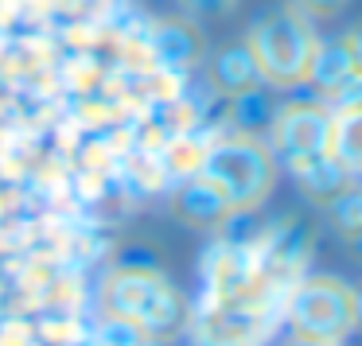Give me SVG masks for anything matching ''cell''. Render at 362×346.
<instances>
[{"label": "cell", "instance_id": "cell-1", "mask_svg": "<svg viewBox=\"0 0 362 346\" xmlns=\"http://www.w3.org/2000/svg\"><path fill=\"white\" fill-rule=\"evenodd\" d=\"M105 311L141 335H175L187 327V299L168 276L152 268H121L102 292Z\"/></svg>", "mask_w": 362, "mask_h": 346}, {"label": "cell", "instance_id": "cell-11", "mask_svg": "<svg viewBox=\"0 0 362 346\" xmlns=\"http://www.w3.org/2000/svg\"><path fill=\"white\" fill-rule=\"evenodd\" d=\"M351 71H358V66H354L351 51H346V40H331V43H320V47H315L308 82H312V86H320L323 94H327V90L335 86V82H343Z\"/></svg>", "mask_w": 362, "mask_h": 346}, {"label": "cell", "instance_id": "cell-16", "mask_svg": "<svg viewBox=\"0 0 362 346\" xmlns=\"http://www.w3.org/2000/svg\"><path fill=\"white\" fill-rule=\"evenodd\" d=\"M183 4H187L191 16H199V20H214V16H226V12L234 8L238 0H183Z\"/></svg>", "mask_w": 362, "mask_h": 346}, {"label": "cell", "instance_id": "cell-15", "mask_svg": "<svg viewBox=\"0 0 362 346\" xmlns=\"http://www.w3.org/2000/svg\"><path fill=\"white\" fill-rule=\"evenodd\" d=\"M327 105L335 113H346V109H362V71H351L343 82L327 90Z\"/></svg>", "mask_w": 362, "mask_h": 346}, {"label": "cell", "instance_id": "cell-2", "mask_svg": "<svg viewBox=\"0 0 362 346\" xmlns=\"http://www.w3.org/2000/svg\"><path fill=\"white\" fill-rule=\"evenodd\" d=\"M320 47V35L312 32V20L300 8H281L273 16L257 20L245 35V51L257 63L261 82L284 90L304 86L312 74V59Z\"/></svg>", "mask_w": 362, "mask_h": 346}, {"label": "cell", "instance_id": "cell-17", "mask_svg": "<svg viewBox=\"0 0 362 346\" xmlns=\"http://www.w3.org/2000/svg\"><path fill=\"white\" fill-rule=\"evenodd\" d=\"M296 8L304 12V16H335V12L346 8V0H296Z\"/></svg>", "mask_w": 362, "mask_h": 346}, {"label": "cell", "instance_id": "cell-18", "mask_svg": "<svg viewBox=\"0 0 362 346\" xmlns=\"http://www.w3.org/2000/svg\"><path fill=\"white\" fill-rule=\"evenodd\" d=\"M343 40H346V51H351V59H354V66H358V71H362V24H358V28H354V32H351V35H343Z\"/></svg>", "mask_w": 362, "mask_h": 346}, {"label": "cell", "instance_id": "cell-19", "mask_svg": "<svg viewBox=\"0 0 362 346\" xmlns=\"http://www.w3.org/2000/svg\"><path fill=\"white\" fill-rule=\"evenodd\" d=\"M288 346H339V342H327V338H292Z\"/></svg>", "mask_w": 362, "mask_h": 346}, {"label": "cell", "instance_id": "cell-8", "mask_svg": "<svg viewBox=\"0 0 362 346\" xmlns=\"http://www.w3.org/2000/svg\"><path fill=\"white\" fill-rule=\"evenodd\" d=\"M175 214L199 226H214V222L230 218V206L222 203V195L203 179V175H191L180 191H175Z\"/></svg>", "mask_w": 362, "mask_h": 346}, {"label": "cell", "instance_id": "cell-13", "mask_svg": "<svg viewBox=\"0 0 362 346\" xmlns=\"http://www.w3.org/2000/svg\"><path fill=\"white\" fill-rule=\"evenodd\" d=\"M327 214L346 237H351L354 229H362V183H346V187L327 203Z\"/></svg>", "mask_w": 362, "mask_h": 346}, {"label": "cell", "instance_id": "cell-3", "mask_svg": "<svg viewBox=\"0 0 362 346\" xmlns=\"http://www.w3.org/2000/svg\"><path fill=\"white\" fill-rule=\"evenodd\" d=\"M214 191L222 195V203L230 206V214L253 210L257 203H265V195L276 183V160L257 136H226L203 156L199 172Z\"/></svg>", "mask_w": 362, "mask_h": 346}, {"label": "cell", "instance_id": "cell-7", "mask_svg": "<svg viewBox=\"0 0 362 346\" xmlns=\"http://www.w3.org/2000/svg\"><path fill=\"white\" fill-rule=\"evenodd\" d=\"M211 86L218 90V94H226V97H242V94H250V90L261 86L257 63H253V55L245 51V43L222 51V55L211 63Z\"/></svg>", "mask_w": 362, "mask_h": 346}, {"label": "cell", "instance_id": "cell-5", "mask_svg": "<svg viewBox=\"0 0 362 346\" xmlns=\"http://www.w3.org/2000/svg\"><path fill=\"white\" fill-rule=\"evenodd\" d=\"M269 133H273V152L292 172V167L331 152V109L327 105H312V102H296L288 109L273 113Z\"/></svg>", "mask_w": 362, "mask_h": 346}, {"label": "cell", "instance_id": "cell-21", "mask_svg": "<svg viewBox=\"0 0 362 346\" xmlns=\"http://www.w3.org/2000/svg\"><path fill=\"white\" fill-rule=\"evenodd\" d=\"M351 249L362 257V229H354V234H351Z\"/></svg>", "mask_w": 362, "mask_h": 346}, {"label": "cell", "instance_id": "cell-6", "mask_svg": "<svg viewBox=\"0 0 362 346\" xmlns=\"http://www.w3.org/2000/svg\"><path fill=\"white\" fill-rule=\"evenodd\" d=\"M152 51L172 71H191L203 59V35L191 20H164L152 28Z\"/></svg>", "mask_w": 362, "mask_h": 346}, {"label": "cell", "instance_id": "cell-20", "mask_svg": "<svg viewBox=\"0 0 362 346\" xmlns=\"http://www.w3.org/2000/svg\"><path fill=\"white\" fill-rule=\"evenodd\" d=\"M354 330H362V292H354Z\"/></svg>", "mask_w": 362, "mask_h": 346}, {"label": "cell", "instance_id": "cell-10", "mask_svg": "<svg viewBox=\"0 0 362 346\" xmlns=\"http://www.w3.org/2000/svg\"><path fill=\"white\" fill-rule=\"evenodd\" d=\"M292 175L300 179V187L308 191V198H315L320 206H327L331 198L339 195V191L351 183V175L343 172V167L331 160V152L327 156H315V160H308V164H300V167H292Z\"/></svg>", "mask_w": 362, "mask_h": 346}, {"label": "cell", "instance_id": "cell-14", "mask_svg": "<svg viewBox=\"0 0 362 346\" xmlns=\"http://www.w3.org/2000/svg\"><path fill=\"white\" fill-rule=\"evenodd\" d=\"M234 102H238V125L245 129V136H250V129L273 121V105H269V94L261 86L250 90V94H242V97H234Z\"/></svg>", "mask_w": 362, "mask_h": 346}, {"label": "cell", "instance_id": "cell-4", "mask_svg": "<svg viewBox=\"0 0 362 346\" xmlns=\"http://www.w3.org/2000/svg\"><path fill=\"white\" fill-rule=\"evenodd\" d=\"M288 323L296 338L343 342L354 330V292L335 276H308L288 296Z\"/></svg>", "mask_w": 362, "mask_h": 346}, {"label": "cell", "instance_id": "cell-12", "mask_svg": "<svg viewBox=\"0 0 362 346\" xmlns=\"http://www.w3.org/2000/svg\"><path fill=\"white\" fill-rule=\"evenodd\" d=\"M308 253V226H300V222H292V226H281L273 234V241H269L265 257L273 261L281 273H292V268L304 261Z\"/></svg>", "mask_w": 362, "mask_h": 346}, {"label": "cell", "instance_id": "cell-9", "mask_svg": "<svg viewBox=\"0 0 362 346\" xmlns=\"http://www.w3.org/2000/svg\"><path fill=\"white\" fill-rule=\"evenodd\" d=\"M331 160L346 175H362V109L331 113Z\"/></svg>", "mask_w": 362, "mask_h": 346}]
</instances>
